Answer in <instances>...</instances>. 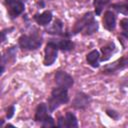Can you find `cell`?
Instances as JSON below:
<instances>
[{"label":"cell","instance_id":"11","mask_svg":"<svg viewBox=\"0 0 128 128\" xmlns=\"http://www.w3.org/2000/svg\"><path fill=\"white\" fill-rule=\"evenodd\" d=\"M34 20L39 24V25H42V26H45L47 24H49L52 20V13L51 11H44L42 12L41 14H35L34 16Z\"/></svg>","mask_w":128,"mask_h":128},{"label":"cell","instance_id":"17","mask_svg":"<svg viewBox=\"0 0 128 128\" xmlns=\"http://www.w3.org/2000/svg\"><path fill=\"white\" fill-rule=\"evenodd\" d=\"M113 8L122 14H128V0H125L120 3H116L113 5Z\"/></svg>","mask_w":128,"mask_h":128},{"label":"cell","instance_id":"14","mask_svg":"<svg viewBox=\"0 0 128 128\" xmlns=\"http://www.w3.org/2000/svg\"><path fill=\"white\" fill-rule=\"evenodd\" d=\"M101 51H102V57L100 58V60L101 61H107L112 56V53L115 51V45H114V43L110 42L107 45L103 46L101 48Z\"/></svg>","mask_w":128,"mask_h":128},{"label":"cell","instance_id":"19","mask_svg":"<svg viewBox=\"0 0 128 128\" xmlns=\"http://www.w3.org/2000/svg\"><path fill=\"white\" fill-rule=\"evenodd\" d=\"M109 2V0H94V7H95V13L97 15L101 14V11L103 7Z\"/></svg>","mask_w":128,"mask_h":128},{"label":"cell","instance_id":"2","mask_svg":"<svg viewBox=\"0 0 128 128\" xmlns=\"http://www.w3.org/2000/svg\"><path fill=\"white\" fill-rule=\"evenodd\" d=\"M42 44V37L37 33L22 35L19 38V46L23 50H36Z\"/></svg>","mask_w":128,"mask_h":128},{"label":"cell","instance_id":"9","mask_svg":"<svg viewBox=\"0 0 128 128\" xmlns=\"http://www.w3.org/2000/svg\"><path fill=\"white\" fill-rule=\"evenodd\" d=\"M90 101H91V98L89 95H87L83 92H80V93L76 94V96L72 102V106L76 109H85L90 104Z\"/></svg>","mask_w":128,"mask_h":128},{"label":"cell","instance_id":"1","mask_svg":"<svg viewBox=\"0 0 128 128\" xmlns=\"http://www.w3.org/2000/svg\"><path fill=\"white\" fill-rule=\"evenodd\" d=\"M69 101V96H68V89L59 87L54 88L51 92V96L48 100V106L49 110L52 112L55 109H57L60 105L65 104Z\"/></svg>","mask_w":128,"mask_h":128},{"label":"cell","instance_id":"3","mask_svg":"<svg viewBox=\"0 0 128 128\" xmlns=\"http://www.w3.org/2000/svg\"><path fill=\"white\" fill-rule=\"evenodd\" d=\"M58 50H59V48L53 40L49 41L46 44L45 50H44V61H43L45 66H50L55 62V60L57 58Z\"/></svg>","mask_w":128,"mask_h":128},{"label":"cell","instance_id":"5","mask_svg":"<svg viewBox=\"0 0 128 128\" xmlns=\"http://www.w3.org/2000/svg\"><path fill=\"white\" fill-rule=\"evenodd\" d=\"M55 82L57 84V86L59 87H63L66 89H69L73 86L74 84V80L72 78V76H70L68 73L64 72V71H58L55 74Z\"/></svg>","mask_w":128,"mask_h":128},{"label":"cell","instance_id":"10","mask_svg":"<svg viewBox=\"0 0 128 128\" xmlns=\"http://www.w3.org/2000/svg\"><path fill=\"white\" fill-rule=\"evenodd\" d=\"M103 26L109 30L112 31L115 29L116 26V16L112 11H106L104 13V17H103Z\"/></svg>","mask_w":128,"mask_h":128},{"label":"cell","instance_id":"13","mask_svg":"<svg viewBox=\"0 0 128 128\" xmlns=\"http://www.w3.org/2000/svg\"><path fill=\"white\" fill-rule=\"evenodd\" d=\"M86 60L88 62V64H90L92 67L96 68L99 67V62H100V54L97 50H92L91 52H89L86 56Z\"/></svg>","mask_w":128,"mask_h":128},{"label":"cell","instance_id":"8","mask_svg":"<svg viewBox=\"0 0 128 128\" xmlns=\"http://www.w3.org/2000/svg\"><path fill=\"white\" fill-rule=\"evenodd\" d=\"M94 20V16H93V13L91 12H87L85 13L76 23H75V26H74V29H73V32L76 34V33H79V32H82L88 25L91 21Z\"/></svg>","mask_w":128,"mask_h":128},{"label":"cell","instance_id":"20","mask_svg":"<svg viewBox=\"0 0 128 128\" xmlns=\"http://www.w3.org/2000/svg\"><path fill=\"white\" fill-rule=\"evenodd\" d=\"M120 26L122 28V35L125 36L126 38H128V19L127 18L121 19Z\"/></svg>","mask_w":128,"mask_h":128},{"label":"cell","instance_id":"4","mask_svg":"<svg viewBox=\"0 0 128 128\" xmlns=\"http://www.w3.org/2000/svg\"><path fill=\"white\" fill-rule=\"evenodd\" d=\"M5 3L11 18H16L25 9V5L22 0H6Z\"/></svg>","mask_w":128,"mask_h":128},{"label":"cell","instance_id":"23","mask_svg":"<svg viewBox=\"0 0 128 128\" xmlns=\"http://www.w3.org/2000/svg\"><path fill=\"white\" fill-rule=\"evenodd\" d=\"M14 112H15V108H14V106H10V107H8V109H7V113H6L7 118H8V119L11 118V117L14 115Z\"/></svg>","mask_w":128,"mask_h":128},{"label":"cell","instance_id":"12","mask_svg":"<svg viewBox=\"0 0 128 128\" xmlns=\"http://www.w3.org/2000/svg\"><path fill=\"white\" fill-rule=\"evenodd\" d=\"M48 110H47V106L45 103H40L37 106L36 112H35V121L37 122H43L47 117H48Z\"/></svg>","mask_w":128,"mask_h":128},{"label":"cell","instance_id":"6","mask_svg":"<svg viewBox=\"0 0 128 128\" xmlns=\"http://www.w3.org/2000/svg\"><path fill=\"white\" fill-rule=\"evenodd\" d=\"M127 65H128V58L122 57V58L118 59L117 61L105 66V68L103 69V73L104 74H115L118 71L124 69Z\"/></svg>","mask_w":128,"mask_h":128},{"label":"cell","instance_id":"18","mask_svg":"<svg viewBox=\"0 0 128 128\" xmlns=\"http://www.w3.org/2000/svg\"><path fill=\"white\" fill-rule=\"evenodd\" d=\"M98 30V22L94 19L93 21H91L90 23H89V25L83 30L84 31V34L85 35H91V34H93L94 32H96Z\"/></svg>","mask_w":128,"mask_h":128},{"label":"cell","instance_id":"22","mask_svg":"<svg viewBox=\"0 0 128 128\" xmlns=\"http://www.w3.org/2000/svg\"><path fill=\"white\" fill-rule=\"evenodd\" d=\"M107 114H108L111 118H113L114 120H117V119L119 118L118 112H116V111H114V110H107Z\"/></svg>","mask_w":128,"mask_h":128},{"label":"cell","instance_id":"21","mask_svg":"<svg viewBox=\"0 0 128 128\" xmlns=\"http://www.w3.org/2000/svg\"><path fill=\"white\" fill-rule=\"evenodd\" d=\"M55 124H54V120L51 116H48L43 122H42V127H54Z\"/></svg>","mask_w":128,"mask_h":128},{"label":"cell","instance_id":"7","mask_svg":"<svg viewBox=\"0 0 128 128\" xmlns=\"http://www.w3.org/2000/svg\"><path fill=\"white\" fill-rule=\"evenodd\" d=\"M57 126L64 128H76L78 127V122L75 115L72 112H67L65 117H59Z\"/></svg>","mask_w":128,"mask_h":128},{"label":"cell","instance_id":"15","mask_svg":"<svg viewBox=\"0 0 128 128\" xmlns=\"http://www.w3.org/2000/svg\"><path fill=\"white\" fill-rule=\"evenodd\" d=\"M54 42L57 44L58 48L60 50H63V51H70L74 48V43L72 41H70L69 39H67V38L59 39V40H56Z\"/></svg>","mask_w":128,"mask_h":128},{"label":"cell","instance_id":"16","mask_svg":"<svg viewBox=\"0 0 128 128\" xmlns=\"http://www.w3.org/2000/svg\"><path fill=\"white\" fill-rule=\"evenodd\" d=\"M47 32L54 35H62L63 34V25L60 20H56L54 24L47 29Z\"/></svg>","mask_w":128,"mask_h":128}]
</instances>
